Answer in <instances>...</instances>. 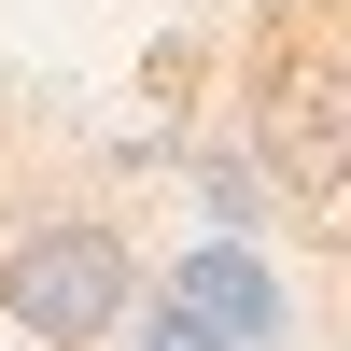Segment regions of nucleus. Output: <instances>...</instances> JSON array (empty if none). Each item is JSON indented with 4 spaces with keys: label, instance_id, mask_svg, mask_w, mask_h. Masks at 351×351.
<instances>
[{
    "label": "nucleus",
    "instance_id": "f03ea898",
    "mask_svg": "<svg viewBox=\"0 0 351 351\" xmlns=\"http://www.w3.org/2000/svg\"><path fill=\"white\" fill-rule=\"evenodd\" d=\"M267 169L309 183V197L351 183V84H337V71H281V84H267Z\"/></svg>",
    "mask_w": 351,
    "mask_h": 351
},
{
    "label": "nucleus",
    "instance_id": "7ed1b4c3",
    "mask_svg": "<svg viewBox=\"0 0 351 351\" xmlns=\"http://www.w3.org/2000/svg\"><path fill=\"white\" fill-rule=\"evenodd\" d=\"M141 351H211V324H197V309L169 295V309H155V337H141Z\"/></svg>",
    "mask_w": 351,
    "mask_h": 351
},
{
    "label": "nucleus",
    "instance_id": "f257e3e1",
    "mask_svg": "<svg viewBox=\"0 0 351 351\" xmlns=\"http://www.w3.org/2000/svg\"><path fill=\"white\" fill-rule=\"evenodd\" d=\"M0 309H14L43 351H99L141 309V267H127L112 225H28V239L0 253Z\"/></svg>",
    "mask_w": 351,
    "mask_h": 351
}]
</instances>
